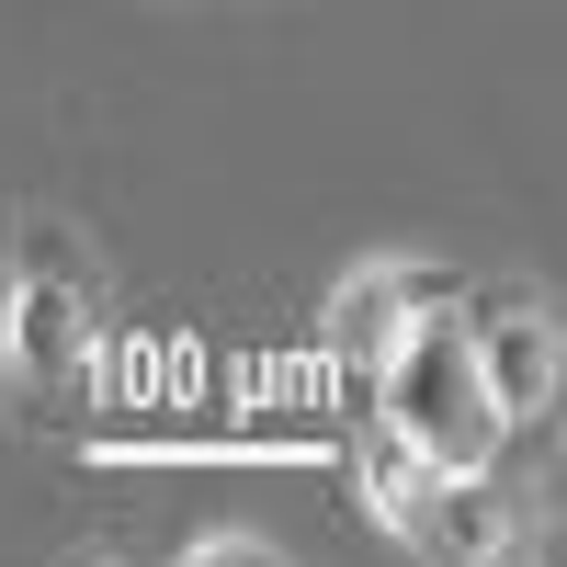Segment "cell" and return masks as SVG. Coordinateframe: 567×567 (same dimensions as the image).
Listing matches in <instances>:
<instances>
[{"instance_id":"cell-1","label":"cell","mask_w":567,"mask_h":567,"mask_svg":"<svg viewBox=\"0 0 567 567\" xmlns=\"http://www.w3.org/2000/svg\"><path fill=\"white\" fill-rule=\"evenodd\" d=\"M374 409L409 420V432L432 443L443 477H465V465H488V454L511 443V420H499V398H488V363H477V329H465V307L420 318L409 341L374 363Z\"/></svg>"},{"instance_id":"cell-2","label":"cell","mask_w":567,"mask_h":567,"mask_svg":"<svg viewBox=\"0 0 567 567\" xmlns=\"http://www.w3.org/2000/svg\"><path fill=\"white\" fill-rule=\"evenodd\" d=\"M443 307H465V272H443V261H363V272H341V296L318 307V341H329V363L374 374L420 318H443Z\"/></svg>"},{"instance_id":"cell-3","label":"cell","mask_w":567,"mask_h":567,"mask_svg":"<svg viewBox=\"0 0 567 567\" xmlns=\"http://www.w3.org/2000/svg\"><path fill=\"white\" fill-rule=\"evenodd\" d=\"M465 329H477V363H488V398L511 432H534V420L567 398V329L523 296H465Z\"/></svg>"},{"instance_id":"cell-4","label":"cell","mask_w":567,"mask_h":567,"mask_svg":"<svg viewBox=\"0 0 567 567\" xmlns=\"http://www.w3.org/2000/svg\"><path fill=\"white\" fill-rule=\"evenodd\" d=\"M0 352H12L23 386H69L80 352H91V284L69 261H45L12 284V318H0Z\"/></svg>"},{"instance_id":"cell-5","label":"cell","mask_w":567,"mask_h":567,"mask_svg":"<svg viewBox=\"0 0 567 567\" xmlns=\"http://www.w3.org/2000/svg\"><path fill=\"white\" fill-rule=\"evenodd\" d=\"M511 523H523V511H511L499 499V477H488V465H465V477H443L432 499H420V545H432L443 567H499L511 556Z\"/></svg>"},{"instance_id":"cell-6","label":"cell","mask_w":567,"mask_h":567,"mask_svg":"<svg viewBox=\"0 0 567 567\" xmlns=\"http://www.w3.org/2000/svg\"><path fill=\"white\" fill-rule=\"evenodd\" d=\"M352 488H363V511H374V523H420V499H432L443 488V465H432V443H420L409 432V420H386V409H374L363 420V432H352Z\"/></svg>"},{"instance_id":"cell-7","label":"cell","mask_w":567,"mask_h":567,"mask_svg":"<svg viewBox=\"0 0 567 567\" xmlns=\"http://www.w3.org/2000/svg\"><path fill=\"white\" fill-rule=\"evenodd\" d=\"M182 567H284L272 545H239V534H205V545H182Z\"/></svg>"},{"instance_id":"cell-8","label":"cell","mask_w":567,"mask_h":567,"mask_svg":"<svg viewBox=\"0 0 567 567\" xmlns=\"http://www.w3.org/2000/svg\"><path fill=\"white\" fill-rule=\"evenodd\" d=\"M0 318H12V284H0Z\"/></svg>"}]
</instances>
